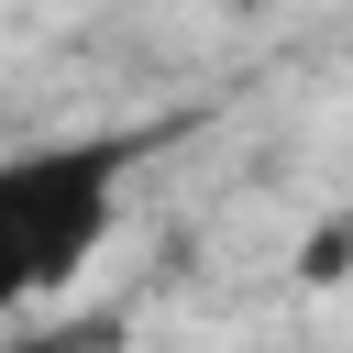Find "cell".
Listing matches in <instances>:
<instances>
[{
    "label": "cell",
    "mask_w": 353,
    "mask_h": 353,
    "mask_svg": "<svg viewBox=\"0 0 353 353\" xmlns=\"http://www.w3.org/2000/svg\"><path fill=\"white\" fill-rule=\"evenodd\" d=\"M353 276V210H331L309 243H298V287H342Z\"/></svg>",
    "instance_id": "cell-2"
},
{
    "label": "cell",
    "mask_w": 353,
    "mask_h": 353,
    "mask_svg": "<svg viewBox=\"0 0 353 353\" xmlns=\"http://www.w3.org/2000/svg\"><path fill=\"white\" fill-rule=\"evenodd\" d=\"M165 132H77V143H33L0 154V309L66 287L110 221H121V176L154 154Z\"/></svg>",
    "instance_id": "cell-1"
}]
</instances>
